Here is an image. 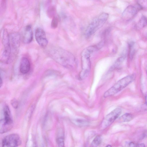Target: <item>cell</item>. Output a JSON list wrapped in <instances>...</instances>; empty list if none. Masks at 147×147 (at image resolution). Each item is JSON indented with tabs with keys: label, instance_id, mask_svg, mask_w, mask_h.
Instances as JSON below:
<instances>
[{
	"label": "cell",
	"instance_id": "6da1fadb",
	"mask_svg": "<svg viewBox=\"0 0 147 147\" xmlns=\"http://www.w3.org/2000/svg\"><path fill=\"white\" fill-rule=\"evenodd\" d=\"M48 53L54 61L65 67L72 68L76 65V59L73 54L61 47H51L48 49Z\"/></svg>",
	"mask_w": 147,
	"mask_h": 147
},
{
	"label": "cell",
	"instance_id": "8992f818",
	"mask_svg": "<svg viewBox=\"0 0 147 147\" xmlns=\"http://www.w3.org/2000/svg\"><path fill=\"white\" fill-rule=\"evenodd\" d=\"M9 35L6 29H4L2 34V43L3 50L1 59L2 61L7 63L9 58L11 52V45Z\"/></svg>",
	"mask_w": 147,
	"mask_h": 147
},
{
	"label": "cell",
	"instance_id": "ba28073f",
	"mask_svg": "<svg viewBox=\"0 0 147 147\" xmlns=\"http://www.w3.org/2000/svg\"><path fill=\"white\" fill-rule=\"evenodd\" d=\"M21 142L19 136L15 134H10L5 137L2 142L3 147H17L21 144Z\"/></svg>",
	"mask_w": 147,
	"mask_h": 147
},
{
	"label": "cell",
	"instance_id": "52a82bcc",
	"mask_svg": "<svg viewBox=\"0 0 147 147\" xmlns=\"http://www.w3.org/2000/svg\"><path fill=\"white\" fill-rule=\"evenodd\" d=\"M122 110L119 108H116L107 115L103 120L101 126L105 128L111 125L121 114Z\"/></svg>",
	"mask_w": 147,
	"mask_h": 147
},
{
	"label": "cell",
	"instance_id": "7c38bea8",
	"mask_svg": "<svg viewBox=\"0 0 147 147\" xmlns=\"http://www.w3.org/2000/svg\"><path fill=\"white\" fill-rule=\"evenodd\" d=\"M30 68V64L29 59L26 57H24L21 59L20 64V72L23 74L28 73Z\"/></svg>",
	"mask_w": 147,
	"mask_h": 147
},
{
	"label": "cell",
	"instance_id": "7402d4cb",
	"mask_svg": "<svg viewBox=\"0 0 147 147\" xmlns=\"http://www.w3.org/2000/svg\"><path fill=\"white\" fill-rule=\"evenodd\" d=\"M0 87H1L2 84V83H3V82H2V78H1H1H0Z\"/></svg>",
	"mask_w": 147,
	"mask_h": 147
},
{
	"label": "cell",
	"instance_id": "5bb4252c",
	"mask_svg": "<svg viewBox=\"0 0 147 147\" xmlns=\"http://www.w3.org/2000/svg\"><path fill=\"white\" fill-rule=\"evenodd\" d=\"M147 25V18L143 16L136 25V27L138 29H141Z\"/></svg>",
	"mask_w": 147,
	"mask_h": 147
},
{
	"label": "cell",
	"instance_id": "5b68a950",
	"mask_svg": "<svg viewBox=\"0 0 147 147\" xmlns=\"http://www.w3.org/2000/svg\"><path fill=\"white\" fill-rule=\"evenodd\" d=\"M13 121L9 107L5 105L1 110L0 121V130L3 133L9 130L13 126Z\"/></svg>",
	"mask_w": 147,
	"mask_h": 147
},
{
	"label": "cell",
	"instance_id": "7a4b0ae2",
	"mask_svg": "<svg viewBox=\"0 0 147 147\" xmlns=\"http://www.w3.org/2000/svg\"><path fill=\"white\" fill-rule=\"evenodd\" d=\"M100 48L99 45H94L84 49L81 53L82 69L79 76L81 80L86 78L88 75L91 69L90 58L92 54Z\"/></svg>",
	"mask_w": 147,
	"mask_h": 147
},
{
	"label": "cell",
	"instance_id": "ac0fdd59",
	"mask_svg": "<svg viewBox=\"0 0 147 147\" xmlns=\"http://www.w3.org/2000/svg\"><path fill=\"white\" fill-rule=\"evenodd\" d=\"M56 140L57 143L59 147H63L64 145V138L63 135L62 134L59 135Z\"/></svg>",
	"mask_w": 147,
	"mask_h": 147
},
{
	"label": "cell",
	"instance_id": "d6986e66",
	"mask_svg": "<svg viewBox=\"0 0 147 147\" xmlns=\"http://www.w3.org/2000/svg\"><path fill=\"white\" fill-rule=\"evenodd\" d=\"M138 4L142 9L147 8V0H136Z\"/></svg>",
	"mask_w": 147,
	"mask_h": 147
},
{
	"label": "cell",
	"instance_id": "44dd1931",
	"mask_svg": "<svg viewBox=\"0 0 147 147\" xmlns=\"http://www.w3.org/2000/svg\"><path fill=\"white\" fill-rule=\"evenodd\" d=\"M58 21L57 18H54L51 22V27L53 28H56L58 25Z\"/></svg>",
	"mask_w": 147,
	"mask_h": 147
},
{
	"label": "cell",
	"instance_id": "9a60e30c",
	"mask_svg": "<svg viewBox=\"0 0 147 147\" xmlns=\"http://www.w3.org/2000/svg\"><path fill=\"white\" fill-rule=\"evenodd\" d=\"M133 117V116L131 114L126 113L122 115L120 118L119 120L121 122H129L132 120Z\"/></svg>",
	"mask_w": 147,
	"mask_h": 147
},
{
	"label": "cell",
	"instance_id": "ffe728a7",
	"mask_svg": "<svg viewBox=\"0 0 147 147\" xmlns=\"http://www.w3.org/2000/svg\"><path fill=\"white\" fill-rule=\"evenodd\" d=\"M129 146L131 147H144L145 145L143 143H138L136 142H131L129 144Z\"/></svg>",
	"mask_w": 147,
	"mask_h": 147
},
{
	"label": "cell",
	"instance_id": "277c9868",
	"mask_svg": "<svg viewBox=\"0 0 147 147\" xmlns=\"http://www.w3.org/2000/svg\"><path fill=\"white\" fill-rule=\"evenodd\" d=\"M109 17V14L103 13L94 19L88 25L85 32L86 37L91 36L104 24Z\"/></svg>",
	"mask_w": 147,
	"mask_h": 147
},
{
	"label": "cell",
	"instance_id": "8fae6325",
	"mask_svg": "<svg viewBox=\"0 0 147 147\" xmlns=\"http://www.w3.org/2000/svg\"><path fill=\"white\" fill-rule=\"evenodd\" d=\"M10 42L11 43L13 50L16 52L18 50L20 45V35L18 33L11 34L10 35Z\"/></svg>",
	"mask_w": 147,
	"mask_h": 147
},
{
	"label": "cell",
	"instance_id": "30bf717a",
	"mask_svg": "<svg viewBox=\"0 0 147 147\" xmlns=\"http://www.w3.org/2000/svg\"><path fill=\"white\" fill-rule=\"evenodd\" d=\"M35 36L36 40L41 47L45 48L48 44V41L46 38L44 31L41 28H37L35 31Z\"/></svg>",
	"mask_w": 147,
	"mask_h": 147
},
{
	"label": "cell",
	"instance_id": "2e32d148",
	"mask_svg": "<svg viewBox=\"0 0 147 147\" xmlns=\"http://www.w3.org/2000/svg\"><path fill=\"white\" fill-rule=\"evenodd\" d=\"M102 138L101 136L98 135L96 136L92 141L91 146L93 147H96L99 145L101 143Z\"/></svg>",
	"mask_w": 147,
	"mask_h": 147
},
{
	"label": "cell",
	"instance_id": "3957f363",
	"mask_svg": "<svg viewBox=\"0 0 147 147\" xmlns=\"http://www.w3.org/2000/svg\"><path fill=\"white\" fill-rule=\"evenodd\" d=\"M135 78V75L133 74L128 75L121 79L105 92L104 97H107L117 93L131 83Z\"/></svg>",
	"mask_w": 147,
	"mask_h": 147
},
{
	"label": "cell",
	"instance_id": "4fadbf2b",
	"mask_svg": "<svg viewBox=\"0 0 147 147\" xmlns=\"http://www.w3.org/2000/svg\"><path fill=\"white\" fill-rule=\"evenodd\" d=\"M33 33L30 25H28L25 28L23 36V41L24 43L28 44L32 41Z\"/></svg>",
	"mask_w": 147,
	"mask_h": 147
},
{
	"label": "cell",
	"instance_id": "9c48e42d",
	"mask_svg": "<svg viewBox=\"0 0 147 147\" xmlns=\"http://www.w3.org/2000/svg\"><path fill=\"white\" fill-rule=\"evenodd\" d=\"M141 9H142L139 6L138 7L132 5L128 6L125 9L122 13L123 18L127 21L131 20Z\"/></svg>",
	"mask_w": 147,
	"mask_h": 147
},
{
	"label": "cell",
	"instance_id": "e0dca14e",
	"mask_svg": "<svg viewBox=\"0 0 147 147\" xmlns=\"http://www.w3.org/2000/svg\"><path fill=\"white\" fill-rule=\"evenodd\" d=\"M73 122L75 125L79 126H86L88 124V121L82 119H77L74 120Z\"/></svg>",
	"mask_w": 147,
	"mask_h": 147
}]
</instances>
